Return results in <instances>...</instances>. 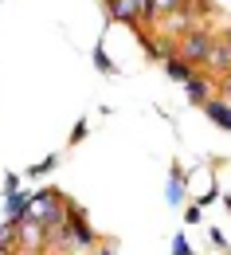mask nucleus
<instances>
[{
	"label": "nucleus",
	"instance_id": "1",
	"mask_svg": "<svg viewBox=\"0 0 231 255\" xmlns=\"http://www.w3.org/2000/svg\"><path fill=\"white\" fill-rule=\"evenodd\" d=\"M20 220H32V224H43V228H63L67 224V196H59L55 189H43L28 196V208Z\"/></svg>",
	"mask_w": 231,
	"mask_h": 255
},
{
	"label": "nucleus",
	"instance_id": "2",
	"mask_svg": "<svg viewBox=\"0 0 231 255\" xmlns=\"http://www.w3.org/2000/svg\"><path fill=\"white\" fill-rule=\"evenodd\" d=\"M212 39H216L212 28L196 24L188 35H180V39H176V55L192 67V71H204V67H208V51H212Z\"/></svg>",
	"mask_w": 231,
	"mask_h": 255
},
{
	"label": "nucleus",
	"instance_id": "3",
	"mask_svg": "<svg viewBox=\"0 0 231 255\" xmlns=\"http://www.w3.org/2000/svg\"><path fill=\"white\" fill-rule=\"evenodd\" d=\"M196 24H204V20H196L188 8H172V12H161L157 16V35H172V39H180V35H188Z\"/></svg>",
	"mask_w": 231,
	"mask_h": 255
},
{
	"label": "nucleus",
	"instance_id": "4",
	"mask_svg": "<svg viewBox=\"0 0 231 255\" xmlns=\"http://www.w3.org/2000/svg\"><path fill=\"white\" fill-rule=\"evenodd\" d=\"M184 91H188V98H192L196 106H204L208 98L216 95V75H208V71H196V75L184 83Z\"/></svg>",
	"mask_w": 231,
	"mask_h": 255
},
{
	"label": "nucleus",
	"instance_id": "5",
	"mask_svg": "<svg viewBox=\"0 0 231 255\" xmlns=\"http://www.w3.org/2000/svg\"><path fill=\"white\" fill-rule=\"evenodd\" d=\"M204 71H208V75H216V79L231 71V51H228V43H224L220 35L212 39V51H208V67H204Z\"/></svg>",
	"mask_w": 231,
	"mask_h": 255
},
{
	"label": "nucleus",
	"instance_id": "6",
	"mask_svg": "<svg viewBox=\"0 0 231 255\" xmlns=\"http://www.w3.org/2000/svg\"><path fill=\"white\" fill-rule=\"evenodd\" d=\"M106 8H110V16H114L118 24L141 28V12H137V4H133V0H106Z\"/></svg>",
	"mask_w": 231,
	"mask_h": 255
},
{
	"label": "nucleus",
	"instance_id": "7",
	"mask_svg": "<svg viewBox=\"0 0 231 255\" xmlns=\"http://www.w3.org/2000/svg\"><path fill=\"white\" fill-rule=\"evenodd\" d=\"M204 114H208V118H212V122H216V126H224V129H231V102H224V98H208V102H204Z\"/></svg>",
	"mask_w": 231,
	"mask_h": 255
},
{
	"label": "nucleus",
	"instance_id": "8",
	"mask_svg": "<svg viewBox=\"0 0 231 255\" xmlns=\"http://www.w3.org/2000/svg\"><path fill=\"white\" fill-rule=\"evenodd\" d=\"M28 208V192H16V177H8V220H20Z\"/></svg>",
	"mask_w": 231,
	"mask_h": 255
},
{
	"label": "nucleus",
	"instance_id": "9",
	"mask_svg": "<svg viewBox=\"0 0 231 255\" xmlns=\"http://www.w3.org/2000/svg\"><path fill=\"white\" fill-rule=\"evenodd\" d=\"M165 71H168V75H172V79H176V83H188V79L196 75V71H192V67L184 63L180 55H172V59H165Z\"/></svg>",
	"mask_w": 231,
	"mask_h": 255
},
{
	"label": "nucleus",
	"instance_id": "10",
	"mask_svg": "<svg viewBox=\"0 0 231 255\" xmlns=\"http://www.w3.org/2000/svg\"><path fill=\"white\" fill-rule=\"evenodd\" d=\"M0 248H4V252H16V220L0 224Z\"/></svg>",
	"mask_w": 231,
	"mask_h": 255
},
{
	"label": "nucleus",
	"instance_id": "11",
	"mask_svg": "<svg viewBox=\"0 0 231 255\" xmlns=\"http://www.w3.org/2000/svg\"><path fill=\"white\" fill-rule=\"evenodd\" d=\"M184 8H188L196 20H208V16L216 12V4H212V0H184Z\"/></svg>",
	"mask_w": 231,
	"mask_h": 255
},
{
	"label": "nucleus",
	"instance_id": "12",
	"mask_svg": "<svg viewBox=\"0 0 231 255\" xmlns=\"http://www.w3.org/2000/svg\"><path fill=\"white\" fill-rule=\"evenodd\" d=\"M216 98H224V102H231V71H228V75H220V79H216Z\"/></svg>",
	"mask_w": 231,
	"mask_h": 255
},
{
	"label": "nucleus",
	"instance_id": "13",
	"mask_svg": "<svg viewBox=\"0 0 231 255\" xmlns=\"http://www.w3.org/2000/svg\"><path fill=\"white\" fill-rule=\"evenodd\" d=\"M137 4V12H141V24H153L157 20V12H153V0H133Z\"/></svg>",
	"mask_w": 231,
	"mask_h": 255
},
{
	"label": "nucleus",
	"instance_id": "14",
	"mask_svg": "<svg viewBox=\"0 0 231 255\" xmlns=\"http://www.w3.org/2000/svg\"><path fill=\"white\" fill-rule=\"evenodd\" d=\"M172 8H184V0H153V12H172Z\"/></svg>",
	"mask_w": 231,
	"mask_h": 255
},
{
	"label": "nucleus",
	"instance_id": "15",
	"mask_svg": "<svg viewBox=\"0 0 231 255\" xmlns=\"http://www.w3.org/2000/svg\"><path fill=\"white\" fill-rule=\"evenodd\" d=\"M172 255H192V252H188V240H184V236H176V240H172Z\"/></svg>",
	"mask_w": 231,
	"mask_h": 255
},
{
	"label": "nucleus",
	"instance_id": "16",
	"mask_svg": "<svg viewBox=\"0 0 231 255\" xmlns=\"http://www.w3.org/2000/svg\"><path fill=\"white\" fill-rule=\"evenodd\" d=\"M220 39L228 43V51H231V24H228V28H224V35H220Z\"/></svg>",
	"mask_w": 231,
	"mask_h": 255
},
{
	"label": "nucleus",
	"instance_id": "17",
	"mask_svg": "<svg viewBox=\"0 0 231 255\" xmlns=\"http://www.w3.org/2000/svg\"><path fill=\"white\" fill-rule=\"evenodd\" d=\"M98 255H114V252H110V248H98Z\"/></svg>",
	"mask_w": 231,
	"mask_h": 255
},
{
	"label": "nucleus",
	"instance_id": "18",
	"mask_svg": "<svg viewBox=\"0 0 231 255\" xmlns=\"http://www.w3.org/2000/svg\"><path fill=\"white\" fill-rule=\"evenodd\" d=\"M0 255H12V252H4V248H0Z\"/></svg>",
	"mask_w": 231,
	"mask_h": 255
}]
</instances>
